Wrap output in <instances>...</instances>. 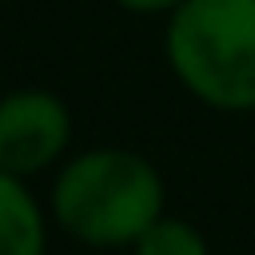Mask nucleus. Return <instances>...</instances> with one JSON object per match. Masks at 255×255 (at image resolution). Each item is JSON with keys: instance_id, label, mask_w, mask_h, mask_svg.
I'll list each match as a JSON object with an SVG mask.
<instances>
[{"instance_id": "obj_1", "label": "nucleus", "mask_w": 255, "mask_h": 255, "mask_svg": "<svg viewBox=\"0 0 255 255\" xmlns=\"http://www.w3.org/2000/svg\"><path fill=\"white\" fill-rule=\"evenodd\" d=\"M52 215L80 243L124 247L163 215V179L139 151L88 147L56 175Z\"/></svg>"}, {"instance_id": "obj_6", "label": "nucleus", "mask_w": 255, "mask_h": 255, "mask_svg": "<svg viewBox=\"0 0 255 255\" xmlns=\"http://www.w3.org/2000/svg\"><path fill=\"white\" fill-rule=\"evenodd\" d=\"M120 8H128V12H139V16H167V12H175L183 0H116Z\"/></svg>"}, {"instance_id": "obj_3", "label": "nucleus", "mask_w": 255, "mask_h": 255, "mask_svg": "<svg viewBox=\"0 0 255 255\" xmlns=\"http://www.w3.org/2000/svg\"><path fill=\"white\" fill-rule=\"evenodd\" d=\"M72 112L48 88H16L0 96V171L36 175L64 155Z\"/></svg>"}, {"instance_id": "obj_2", "label": "nucleus", "mask_w": 255, "mask_h": 255, "mask_svg": "<svg viewBox=\"0 0 255 255\" xmlns=\"http://www.w3.org/2000/svg\"><path fill=\"white\" fill-rule=\"evenodd\" d=\"M163 56L215 112H255V0H183L167 12Z\"/></svg>"}, {"instance_id": "obj_5", "label": "nucleus", "mask_w": 255, "mask_h": 255, "mask_svg": "<svg viewBox=\"0 0 255 255\" xmlns=\"http://www.w3.org/2000/svg\"><path fill=\"white\" fill-rule=\"evenodd\" d=\"M131 247L135 255H207V239L175 215H159L151 227H143V235Z\"/></svg>"}, {"instance_id": "obj_4", "label": "nucleus", "mask_w": 255, "mask_h": 255, "mask_svg": "<svg viewBox=\"0 0 255 255\" xmlns=\"http://www.w3.org/2000/svg\"><path fill=\"white\" fill-rule=\"evenodd\" d=\"M44 211L24 175L0 171V255H44Z\"/></svg>"}]
</instances>
